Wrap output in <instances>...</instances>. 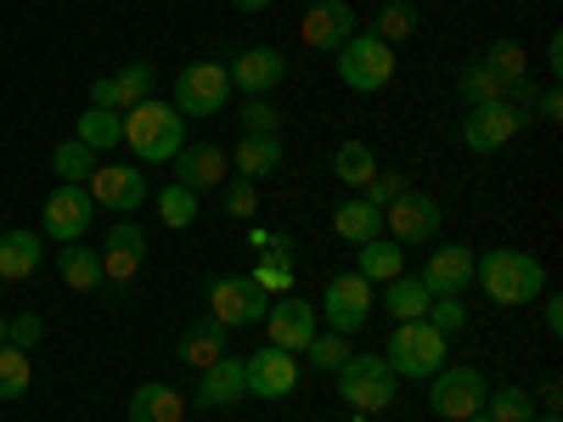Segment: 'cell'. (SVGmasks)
<instances>
[{
	"label": "cell",
	"instance_id": "obj_1",
	"mask_svg": "<svg viewBox=\"0 0 563 422\" xmlns=\"http://www.w3.org/2000/svg\"><path fill=\"white\" fill-rule=\"evenodd\" d=\"M474 281L485 288L490 304L519 310V304H536L547 293V265L525 248H490V254L474 259Z\"/></svg>",
	"mask_w": 563,
	"mask_h": 422
},
{
	"label": "cell",
	"instance_id": "obj_2",
	"mask_svg": "<svg viewBox=\"0 0 563 422\" xmlns=\"http://www.w3.org/2000/svg\"><path fill=\"white\" fill-rule=\"evenodd\" d=\"M124 147L135 164H175V153L186 147V119L169 102H141L124 113Z\"/></svg>",
	"mask_w": 563,
	"mask_h": 422
},
{
	"label": "cell",
	"instance_id": "obj_3",
	"mask_svg": "<svg viewBox=\"0 0 563 422\" xmlns=\"http://www.w3.org/2000/svg\"><path fill=\"white\" fill-rule=\"evenodd\" d=\"M445 349H451V338L445 333H434L429 321H395V338H389V371L395 378H411V384H429L434 371L445 366Z\"/></svg>",
	"mask_w": 563,
	"mask_h": 422
},
{
	"label": "cell",
	"instance_id": "obj_4",
	"mask_svg": "<svg viewBox=\"0 0 563 422\" xmlns=\"http://www.w3.org/2000/svg\"><path fill=\"white\" fill-rule=\"evenodd\" d=\"M333 378H339V395H344L350 411H361V417L395 411V371H389L384 355H350Z\"/></svg>",
	"mask_w": 563,
	"mask_h": 422
},
{
	"label": "cell",
	"instance_id": "obj_5",
	"mask_svg": "<svg viewBox=\"0 0 563 422\" xmlns=\"http://www.w3.org/2000/svg\"><path fill=\"white\" fill-rule=\"evenodd\" d=\"M333 57H339V79L355 90V97H378L384 85H395V45H384L378 34L355 29Z\"/></svg>",
	"mask_w": 563,
	"mask_h": 422
},
{
	"label": "cell",
	"instance_id": "obj_6",
	"mask_svg": "<svg viewBox=\"0 0 563 422\" xmlns=\"http://www.w3.org/2000/svg\"><path fill=\"white\" fill-rule=\"evenodd\" d=\"M231 102V74L225 63H186L169 85V108L180 119H214Z\"/></svg>",
	"mask_w": 563,
	"mask_h": 422
},
{
	"label": "cell",
	"instance_id": "obj_7",
	"mask_svg": "<svg viewBox=\"0 0 563 422\" xmlns=\"http://www.w3.org/2000/svg\"><path fill=\"white\" fill-rule=\"evenodd\" d=\"M372 304H378V299H372V281L355 276V270H344V276H333L321 288L316 315L327 321V333H344L350 338V333H361V326L372 321Z\"/></svg>",
	"mask_w": 563,
	"mask_h": 422
},
{
	"label": "cell",
	"instance_id": "obj_8",
	"mask_svg": "<svg viewBox=\"0 0 563 422\" xmlns=\"http://www.w3.org/2000/svg\"><path fill=\"white\" fill-rule=\"evenodd\" d=\"M429 384H434V389H429V411H434L440 422H462V417L485 411V395H490V384L479 378L474 366H440Z\"/></svg>",
	"mask_w": 563,
	"mask_h": 422
},
{
	"label": "cell",
	"instance_id": "obj_9",
	"mask_svg": "<svg viewBox=\"0 0 563 422\" xmlns=\"http://www.w3.org/2000/svg\"><path fill=\"white\" fill-rule=\"evenodd\" d=\"M536 119L525 108H512V102H479V108H467L462 119V147L467 153H501L519 130H530Z\"/></svg>",
	"mask_w": 563,
	"mask_h": 422
},
{
	"label": "cell",
	"instance_id": "obj_10",
	"mask_svg": "<svg viewBox=\"0 0 563 422\" xmlns=\"http://www.w3.org/2000/svg\"><path fill=\"white\" fill-rule=\"evenodd\" d=\"M265 304L271 299L254 288V276H214L209 281V321H220L225 333H238V326H260Z\"/></svg>",
	"mask_w": 563,
	"mask_h": 422
},
{
	"label": "cell",
	"instance_id": "obj_11",
	"mask_svg": "<svg viewBox=\"0 0 563 422\" xmlns=\"http://www.w3.org/2000/svg\"><path fill=\"white\" fill-rule=\"evenodd\" d=\"M265 338L276 344V349H288V355H299L316 333H321V315H316V304L310 299H299V293H282V299H271L265 304Z\"/></svg>",
	"mask_w": 563,
	"mask_h": 422
},
{
	"label": "cell",
	"instance_id": "obj_12",
	"mask_svg": "<svg viewBox=\"0 0 563 422\" xmlns=\"http://www.w3.org/2000/svg\"><path fill=\"white\" fill-rule=\"evenodd\" d=\"M85 192H90L97 209L124 220V214H135L141 203H147V175H141L135 164H97V175L85 180Z\"/></svg>",
	"mask_w": 563,
	"mask_h": 422
},
{
	"label": "cell",
	"instance_id": "obj_13",
	"mask_svg": "<svg viewBox=\"0 0 563 422\" xmlns=\"http://www.w3.org/2000/svg\"><path fill=\"white\" fill-rule=\"evenodd\" d=\"M90 220H97V203H90L85 186H57L52 198H45V214H40V231L57 243H85Z\"/></svg>",
	"mask_w": 563,
	"mask_h": 422
},
{
	"label": "cell",
	"instance_id": "obj_14",
	"mask_svg": "<svg viewBox=\"0 0 563 422\" xmlns=\"http://www.w3.org/2000/svg\"><path fill=\"white\" fill-rule=\"evenodd\" d=\"M434 231H440V203L434 198H422V192H406L384 209V237H395L400 248L411 243H434Z\"/></svg>",
	"mask_w": 563,
	"mask_h": 422
},
{
	"label": "cell",
	"instance_id": "obj_15",
	"mask_svg": "<svg viewBox=\"0 0 563 422\" xmlns=\"http://www.w3.org/2000/svg\"><path fill=\"white\" fill-rule=\"evenodd\" d=\"M225 74H231V90H243V97H271L288 79V63H282L276 45H249V52L225 63Z\"/></svg>",
	"mask_w": 563,
	"mask_h": 422
},
{
	"label": "cell",
	"instance_id": "obj_16",
	"mask_svg": "<svg viewBox=\"0 0 563 422\" xmlns=\"http://www.w3.org/2000/svg\"><path fill=\"white\" fill-rule=\"evenodd\" d=\"M474 259H479V254L467 248V243H440L429 259H422V288L462 299L467 288H474Z\"/></svg>",
	"mask_w": 563,
	"mask_h": 422
},
{
	"label": "cell",
	"instance_id": "obj_17",
	"mask_svg": "<svg viewBox=\"0 0 563 422\" xmlns=\"http://www.w3.org/2000/svg\"><path fill=\"white\" fill-rule=\"evenodd\" d=\"M243 371H249V395H260V400H288L299 389V360L288 349H276V344L254 349L243 360Z\"/></svg>",
	"mask_w": 563,
	"mask_h": 422
},
{
	"label": "cell",
	"instance_id": "obj_18",
	"mask_svg": "<svg viewBox=\"0 0 563 422\" xmlns=\"http://www.w3.org/2000/svg\"><path fill=\"white\" fill-rule=\"evenodd\" d=\"M153 97V68L147 63H130L108 79H90V108H108V113H130Z\"/></svg>",
	"mask_w": 563,
	"mask_h": 422
},
{
	"label": "cell",
	"instance_id": "obj_19",
	"mask_svg": "<svg viewBox=\"0 0 563 422\" xmlns=\"http://www.w3.org/2000/svg\"><path fill=\"white\" fill-rule=\"evenodd\" d=\"M238 400H249V371H243L238 355H220L214 366L198 371V395H192L198 411H225V406H238Z\"/></svg>",
	"mask_w": 563,
	"mask_h": 422
},
{
	"label": "cell",
	"instance_id": "obj_20",
	"mask_svg": "<svg viewBox=\"0 0 563 422\" xmlns=\"http://www.w3.org/2000/svg\"><path fill=\"white\" fill-rule=\"evenodd\" d=\"M175 180L192 186V192H220V186L231 180V158L214 147V141H186V147L175 153Z\"/></svg>",
	"mask_w": 563,
	"mask_h": 422
},
{
	"label": "cell",
	"instance_id": "obj_21",
	"mask_svg": "<svg viewBox=\"0 0 563 422\" xmlns=\"http://www.w3.org/2000/svg\"><path fill=\"white\" fill-rule=\"evenodd\" d=\"M350 34H355L350 0H316V7L305 12V23H299V40L310 45V52H339Z\"/></svg>",
	"mask_w": 563,
	"mask_h": 422
},
{
	"label": "cell",
	"instance_id": "obj_22",
	"mask_svg": "<svg viewBox=\"0 0 563 422\" xmlns=\"http://www.w3.org/2000/svg\"><path fill=\"white\" fill-rule=\"evenodd\" d=\"M141 254H147V231H141L130 214L113 220L108 248H102V276H108V281H130V276L141 270Z\"/></svg>",
	"mask_w": 563,
	"mask_h": 422
},
{
	"label": "cell",
	"instance_id": "obj_23",
	"mask_svg": "<svg viewBox=\"0 0 563 422\" xmlns=\"http://www.w3.org/2000/svg\"><path fill=\"white\" fill-rule=\"evenodd\" d=\"M225 158H231V175H238V180H254L260 186L265 175L282 169V141L276 135H243Z\"/></svg>",
	"mask_w": 563,
	"mask_h": 422
},
{
	"label": "cell",
	"instance_id": "obj_24",
	"mask_svg": "<svg viewBox=\"0 0 563 422\" xmlns=\"http://www.w3.org/2000/svg\"><path fill=\"white\" fill-rule=\"evenodd\" d=\"M40 265H45V248L34 231H23V225L0 231V281H29Z\"/></svg>",
	"mask_w": 563,
	"mask_h": 422
},
{
	"label": "cell",
	"instance_id": "obj_25",
	"mask_svg": "<svg viewBox=\"0 0 563 422\" xmlns=\"http://www.w3.org/2000/svg\"><path fill=\"white\" fill-rule=\"evenodd\" d=\"M124 422H186V400H180L175 384H141L130 395Z\"/></svg>",
	"mask_w": 563,
	"mask_h": 422
},
{
	"label": "cell",
	"instance_id": "obj_26",
	"mask_svg": "<svg viewBox=\"0 0 563 422\" xmlns=\"http://www.w3.org/2000/svg\"><path fill=\"white\" fill-rule=\"evenodd\" d=\"M175 355H180V366H192V371H203V366H214V360L225 355V326L203 315L198 326H186V333H180V344H175Z\"/></svg>",
	"mask_w": 563,
	"mask_h": 422
},
{
	"label": "cell",
	"instance_id": "obj_27",
	"mask_svg": "<svg viewBox=\"0 0 563 422\" xmlns=\"http://www.w3.org/2000/svg\"><path fill=\"white\" fill-rule=\"evenodd\" d=\"M333 231H339L344 243L361 248V243H372V237H384V209H372V203L355 192V198H344V203L333 209Z\"/></svg>",
	"mask_w": 563,
	"mask_h": 422
},
{
	"label": "cell",
	"instance_id": "obj_28",
	"mask_svg": "<svg viewBox=\"0 0 563 422\" xmlns=\"http://www.w3.org/2000/svg\"><path fill=\"white\" fill-rule=\"evenodd\" d=\"M57 276L68 281L74 293H90V288H102V254L97 248H85V243H63V254H57Z\"/></svg>",
	"mask_w": 563,
	"mask_h": 422
},
{
	"label": "cell",
	"instance_id": "obj_29",
	"mask_svg": "<svg viewBox=\"0 0 563 422\" xmlns=\"http://www.w3.org/2000/svg\"><path fill=\"white\" fill-rule=\"evenodd\" d=\"M355 254H361V259H355V276H366V281H395V276H406V254H400L395 237H372V243H361Z\"/></svg>",
	"mask_w": 563,
	"mask_h": 422
},
{
	"label": "cell",
	"instance_id": "obj_30",
	"mask_svg": "<svg viewBox=\"0 0 563 422\" xmlns=\"http://www.w3.org/2000/svg\"><path fill=\"white\" fill-rule=\"evenodd\" d=\"M429 304H434V293L422 288V276H395V281H384V310H389L395 321H422V315H429Z\"/></svg>",
	"mask_w": 563,
	"mask_h": 422
},
{
	"label": "cell",
	"instance_id": "obj_31",
	"mask_svg": "<svg viewBox=\"0 0 563 422\" xmlns=\"http://www.w3.org/2000/svg\"><path fill=\"white\" fill-rule=\"evenodd\" d=\"M79 141H85L90 153L124 147V113H108V108H85V113H79Z\"/></svg>",
	"mask_w": 563,
	"mask_h": 422
},
{
	"label": "cell",
	"instance_id": "obj_32",
	"mask_svg": "<svg viewBox=\"0 0 563 422\" xmlns=\"http://www.w3.org/2000/svg\"><path fill=\"white\" fill-rule=\"evenodd\" d=\"M333 175L350 186V192H361V186L378 175V153H372L366 141H344V147L333 153Z\"/></svg>",
	"mask_w": 563,
	"mask_h": 422
},
{
	"label": "cell",
	"instance_id": "obj_33",
	"mask_svg": "<svg viewBox=\"0 0 563 422\" xmlns=\"http://www.w3.org/2000/svg\"><path fill=\"white\" fill-rule=\"evenodd\" d=\"M52 169H57V180H63V186H85L90 175H97V153H90L79 135H68V141H57Z\"/></svg>",
	"mask_w": 563,
	"mask_h": 422
},
{
	"label": "cell",
	"instance_id": "obj_34",
	"mask_svg": "<svg viewBox=\"0 0 563 422\" xmlns=\"http://www.w3.org/2000/svg\"><path fill=\"white\" fill-rule=\"evenodd\" d=\"M485 417L490 422H530L536 417V395L525 384H501V389L485 395Z\"/></svg>",
	"mask_w": 563,
	"mask_h": 422
},
{
	"label": "cell",
	"instance_id": "obj_35",
	"mask_svg": "<svg viewBox=\"0 0 563 422\" xmlns=\"http://www.w3.org/2000/svg\"><path fill=\"white\" fill-rule=\"evenodd\" d=\"M29 389H34V360H29V349L0 344V400H23Z\"/></svg>",
	"mask_w": 563,
	"mask_h": 422
},
{
	"label": "cell",
	"instance_id": "obj_36",
	"mask_svg": "<svg viewBox=\"0 0 563 422\" xmlns=\"http://www.w3.org/2000/svg\"><path fill=\"white\" fill-rule=\"evenodd\" d=\"M158 220L169 225V231H186L198 220V192L192 186H180V180H169L164 192H158Z\"/></svg>",
	"mask_w": 563,
	"mask_h": 422
},
{
	"label": "cell",
	"instance_id": "obj_37",
	"mask_svg": "<svg viewBox=\"0 0 563 422\" xmlns=\"http://www.w3.org/2000/svg\"><path fill=\"white\" fill-rule=\"evenodd\" d=\"M372 34H378L384 45L411 40L417 34V7H411V0H384V7H378V29H372Z\"/></svg>",
	"mask_w": 563,
	"mask_h": 422
},
{
	"label": "cell",
	"instance_id": "obj_38",
	"mask_svg": "<svg viewBox=\"0 0 563 422\" xmlns=\"http://www.w3.org/2000/svg\"><path fill=\"white\" fill-rule=\"evenodd\" d=\"M254 288L265 293V299H282V293H294V281H299V265L294 259H260L254 270Z\"/></svg>",
	"mask_w": 563,
	"mask_h": 422
},
{
	"label": "cell",
	"instance_id": "obj_39",
	"mask_svg": "<svg viewBox=\"0 0 563 422\" xmlns=\"http://www.w3.org/2000/svg\"><path fill=\"white\" fill-rule=\"evenodd\" d=\"M220 209H225L231 220H249V225H254V214H260V186L231 175V180L220 186Z\"/></svg>",
	"mask_w": 563,
	"mask_h": 422
},
{
	"label": "cell",
	"instance_id": "obj_40",
	"mask_svg": "<svg viewBox=\"0 0 563 422\" xmlns=\"http://www.w3.org/2000/svg\"><path fill=\"white\" fill-rule=\"evenodd\" d=\"M479 63H485V68H496L501 79H530V57H525L512 40H490Z\"/></svg>",
	"mask_w": 563,
	"mask_h": 422
},
{
	"label": "cell",
	"instance_id": "obj_41",
	"mask_svg": "<svg viewBox=\"0 0 563 422\" xmlns=\"http://www.w3.org/2000/svg\"><path fill=\"white\" fill-rule=\"evenodd\" d=\"M305 355H310L316 371H339V366L350 360V338H344V333H316V338L305 344Z\"/></svg>",
	"mask_w": 563,
	"mask_h": 422
},
{
	"label": "cell",
	"instance_id": "obj_42",
	"mask_svg": "<svg viewBox=\"0 0 563 422\" xmlns=\"http://www.w3.org/2000/svg\"><path fill=\"white\" fill-rule=\"evenodd\" d=\"M406 192H411V180H406L400 169H395V175H389V169H378V175H372V180L361 186V198H366L372 209H389V203H395V198H406Z\"/></svg>",
	"mask_w": 563,
	"mask_h": 422
},
{
	"label": "cell",
	"instance_id": "obj_43",
	"mask_svg": "<svg viewBox=\"0 0 563 422\" xmlns=\"http://www.w3.org/2000/svg\"><path fill=\"white\" fill-rule=\"evenodd\" d=\"M422 321H429L434 326V333H462V326H467V304L462 299H451V293H434V304H429V315H422Z\"/></svg>",
	"mask_w": 563,
	"mask_h": 422
},
{
	"label": "cell",
	"instance_id": "obj_44",
	"mask_svg": "<svg viewBox=\"0 0 563 422\" xmlns=\"http://www.w3.org/2000/svg\"><path fill=\"white\" fill-rule=\"evenodd\" d=\"M238 124H243V135H276V130H282V113H276L271 97H249Z\"/></svg>",
	"mask_w": 563,
	"mask_h": 422
},
{
	"label": "cell",
	"instance_id": "obj_45",
	"mask_svg": "<svg viewBox=\"0 0 563 422\" xmlns=\"http://www.w3.org/2000/svg\"><path fill=\"white\" fill-rule=\"evenodd\" d=\"M249 248L260 259H294V237L288 231H271V225H249Z\"/></svg>",
	"mask_w": 563,
	"mask_h": 422
},
{
	"label": "cell",
	"instance_id": "obj_46",
	"mask_svg": "<svg viewBox=\"0 0 563 422\" xmlns=\"http://www.w3.org/2000/svg\"><path fill=\"white\" fill-rule=\"evenodd\" d=\"M45 338V321L34 315V310H18V315H7V344L12 349H34Z\"/></svg>",
	"mask_w": 563,
	"mask_h": 422
},
{
	"label": "cell",
	"instance_id": "obj_47",
	"mask_svg": "<svg viewBox=\"0 0 563 422\" xmlns=\"http://www.w3.org/2000/svg\"><path fill=\"white\" fill-rule=\"evenodd\" d=\"M536 119H547V124L563 119V90L558 85H536Z\"/></svg>",
	"mask_w": 563,
	"mask_h": 422
},
{
	"label": "cell",
	"instance_id": "obj_48",
	"mask_svg": "<svg viewBox=\"0 0 563 422\" xmlns=\"http://www.w3.org/2000/svg\"><path fill=\"white\" fill-rule=\"evenodd\" d=\"M541 299H547V304H541L547 333H552V338H563V299H558V293H541Z\"/></svg>",
	"mask_w": 563,
	"mask_h": 422
},
{
	"label": "cell",
	"instance_id": "obj_49",
	"mask_svg": "<svg viewBox=\"0 0 563 422\" xmlns=\"http://www.w3.org/2000/svg\"><path fill=\"white\" fill-rule=\"evenodd\" d=\"M547 68H552V85H558V79H563V34L547 40Z\"/></svg>",
	"mask_w": 563,
	"mask_h": 422
},
{
	"label": "cell",
	"instance_id": "obj_50",
	"mask_svg": "<svg viewBox=\"0 0 563 422\" xmlns=\"http://www.w3.org/2000/svg\"><path fill=\"white\" fill-rule=\"evenodd\" d=\"M536 400H541L547 411H558V406H563V384H558V378H547V384L536 389Z\"/></svg>",
	"mask_w": 563,
	"mask_h": 422
},
{
	"label": "cell",
	"instance_id": "obj_51",
	"mask_svg": "<svg viewBox=\"0 0 563 422\" xmlns=\"http://www.w3.org/2000/svg\"><path fill=\"white\" fill-rule=\"evenodd\" d=\"M238 12H265V7H276V0H231Z\"/></svg>",
	"mask_w": 563,
	"mask_h": 422
},
{
	"label": "cell",
	"instance_id": "obj_52",
	"mask_svg": "<svg viewBox=\"0 0 563 422\" xmlns=\"http://www.w3.org/2000/svg\"><path fill=\"white\" fill-rule=\"evenodd\" d=\"M530 422H563V417H558V411H547V417H530Z\"/></svg>",
	"mask_w": 563,
	"mask_h": 422
},
{
	"label": "cell",
	"instance_id": "obj_53",
	"mask_svg": "<svg viewBox=\"0 0 563 422\" xmlns=\"http://www.w3.org/2000/svg\"><path fill=\"white\" fill-rule=\"evenodd\" d=\"M0 344H7V310H0Z\"/></svg>",
	"mask_w": 563,
	"mask_h": 422
},
{
	"label": "cell",
	"instance_id": "obj_54",
	"mask_svg": "<svg viewBox=\"0 0 563 422\" xmlns=\"http://www.w3.org/2000/svg\"><path fill=\"white\" fill-rule=\"evenodd\" d=\"M462 422H490V417H485V411H474V417H462Z\"/></svg>",
	"mask_w": 563,
	"mask_h": 422
},
{
	"label": "cell",
	"instance_id": "obj_55",
	"mask_svg": "<svg viewBox=\"0 0 563 422\" xmlns=\"http://www.w3.org/2000/svg\"><path fill=\"white\" fill-rule=\"evenodd\" d=\"M366 422H372V417H366Z\"/></svg>",
	"mask_w": 563,
	"mask_h": 422
}]
</instances>
